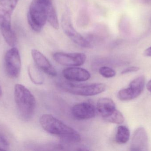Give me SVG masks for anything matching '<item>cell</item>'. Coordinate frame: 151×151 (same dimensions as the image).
Listing matches in <instances>:
<instances>
[{
    "label": "cell",
    "mask_w": 151,
    "mask_h": 151,
    "mask_svg": "<svg viewBox=\"0 0 151 151\" xmlns=\"http://www.w3.org/2000/svg\"><path fill=\"white\" fill-rule=\"evenodd\" d=\"M40 121L42 127L46 132L58 136L65 142L76 143L81 141V136L75 129L51 114L42 115Z\"/></svg>",
    "instance_id": "6da1fadb"
},
{
    "label": "cell",
    "mask_w": 151,
    "mask_h": 151,
    "mask_svg": "<svg viewBox=\"0 0 151 151\" xmlns=\"http://www.w3.org/2000/svg\"><path fill=\"white\" fill-rule=\"evenodd\" d=\"M53 0H32L27 13V20L31 28L36 32L42 30L47 22L48 12L53 5Z\"/></svg>",
    "instance_id": "7a4b0ae2"
},
{
    "label": "cell",
    "mask_w": 151,
    "mask_h": 151,
    "mask_svg": "<svg viewBox=\"0 0 151 151\" xmlns=\"http://www.w3.org/2000/svg\"><path fill=\"white\" fill-rule=\"evenodd\" d=\"M19 0H0V28L6 43L15 46L16 37L11 26V17Z\"/></svg>",
    "instance_id": "3957f363"
},
{
    "label": "cell",
    "mask_w": 151,
    "mask_h": 151,
    "mask_svg": "<svg viewBox=\"0 0 151 151\" xmlns=\"http://www.w3.org/2000/svg\"><path fill=\"white\" fill-rule=\"evenodd\" d=\"M14 90L15 102L21 118L26 121L31 119L36 107L34 96L29 90L21 84H16Z\"/></svg>",
    "instance_id": "277c9868"
},
{
    "label": "cell",
    "mask_w": 151,
    "mask_h": 151,
    "mask_svg": "<svg viewBox=\"0 0 151 151\" xmlns=\"http://www.w3.org/2000/svg\"><path fill=\"white\" fill-rule=\"evenodd\" d=\"M62 87L65 90L73 95L83 96H91L104 92L106 86L104 83H83L78 84L71 82H64Z\"/></svg>",
    "instance_id": "5b68a950"
},
{
    "label": "cell",
    "mask_w": 151,
    "mask_h": 151,
    "mask_svg": "<svg viewBox=\"0 0 151 151\" xmlns=\"http://www.w3.org/2000/svg\"><path fill=\"white\" fill-rule=\"evenodd\" d=\"M61 25L65 34L76 44L85 48H89L91 46L90 42L74 28L69 12H65L63 15Z\"/></svg>",
    "instance_id": "8992f818"
},
{
    "label": "cell",
    "mask_w": 151,
    "mask_h": 151,
    "mask_svg": "<svg viewBox=\"0 0 151 151\" xmlns=\"http://www.w3.org/2000/svg\"><path fill=\"white\" fill-rule=\"evenodd\" d=\"M144 76H139L131 82L129 87L121 90L118 94L119 99L122 101H129L138 97L142 93L145 86Z\"/></svg>",
    "instance_id": "52a82bcc"
},
{
    "label": "cell",
    "mask_w": 151,
    "mask_h": 151,
    "mask_svg": "<svg viewBox=\"0 0 151 151\" xmlns=\"http://www.w3.org/2000/svg\"><path fill=\"white\" fill-rule=\"evenodd\" d=\"M4 62L8 75L12 79L18 78L21 71V61L19 52L17 48H12L6 52Z\"/></svg>",
    "instance_id": "ba28073f"
},
{
    "label": "cell",
    "mask_w": 151,
    "mask_h": 151,
    "mask_svg": "<svg viewBox=\"0 0 151 151\" xmlns=\"http://www.w3.org/2000/svg\"><path fill=\"white\" fill-rule=\"evenodd\" d=\"M54 59L62 65L68 66H78L85 63L86 56L84 53L80 52L65 53L56 52L53 56Z\"/></svg>",
    "instance_id": "9c48e42d"
},
{
    "label": "cell",
    "mask_w": 151,
    "mask_h": 151,
    "mask_svg": "<svg viewBox=\"0 0 151 151\" xmlns=\"http://www.w3.org/2000/svg\"><path fill=\"white\" fill-rule=\"evenodd\" d=\"M149 150V138L147 132L144 128H138L135 131L132 137L130 150L145 151Z\"/></svg>",
    "instance_id": "30bf717a"
},
{
    "label": "cell",
    "mask_w": 151,
    "mask_h": 151,
    "mask_svg": "<svg viewBox=\"0 0 151 151\" xmlns=\"http://www.w3.org/2000/svg\"><path fill=\"white\" fill-rule=\"evenodd\" d=\"M96 108L92 104L83 102L77 104L72 109V113L75 118L86 120L92 118L96 115Z\"/></svg>",
    "instance_id": "8fae6325"
},
{
    "label": "cell",
    "mask_w": 151,
    "mask_h": 151,
    "mask_svg": "<svg viewBox=\"0 0 151 151\" xmlns=\"http://www.w3.org/2000/svg\"><path fill=\"white\" fill-rule=\"evenodd\" d=\"M31 53L35 65L41 71L50 76H56L55 69L43 54L36 49H33Z\"/></svg>",
    "instance_id": "7c38bea8"
},
{
    "label": "cell",
    "mask_w": 151,
    "mask_h": 151,
    "mask_svg": "<svg viewBox=\"0 0 151 151\" xmlns=\"http://www.w3.org/2000/svg\"><path fill=\"white\" fill-rule=\"evenodd\" d=\"M63 75L66 79L72 82H84L90 78L89 72L84 68L71 66L63 71Z\"/></svg>",
    "instance_id": "4fadbf2b"
},
{
    "label": "cell",
    "mask_w": 151,
    "mask_h": 151,
    "mask_svg": "<svg viewBox=\"0 0 151 151\" xmlns=\"http://www.w3.org/2000/svg\"><path fill=\"white\" fill-rule=\"evenodd\" d=\"M116 109L115 103L111 98H103L98 101L97 110L104 119L110 116Z\"/></svg>",
    "instance_id": "5bb4252c"
},
{
    "label": "cell",
    "mask_w": 151,
    "mask_h": 151,
    "mask_svg": "<svg viewBox=\"0 0 151 151\" xmlns=\"http://www.w3.org/2000/svg\"><path fill=\"white\" fill-rule=\"evenodd\" d=\"M28 74L31 81L35 84L41 85L43 84L44 78L41 70L36 65H31L28 66Z\"/></svg>",
    "instance_id": "9a60e30c"
},
{
    "label": "cell",
    "mask_w": 151,
    "mask_h": 151,
    "mask_svg": "<svg viewBox=\"0 0 151 151\" xmlns=\"http://www.w3.org/2000/svg\"><path fill=\"white\" fill-rule=\"evenodd\" d=\"M130 137V131L126 126H120L118 127L115 139L118 143L124 144L127 143Z\"/></svg>",
    "instance_id": "2e32d148"
},
{
    "label": "cell",
    "mask_w": 151,
    "mask_h": 151,
    "mask_svg": "<svg viewBox=\"0 0 151 151\" xmlns=\"http://www.w3.org/2000/svg\"><path fill=\"white\" fill-rule=\"evenodd\" d=\"M47 21L55 29L58 30L59 29V21H58L56 11L54 5L51 6L47 14Z\"/></svg>",
    "instance_id": "e0dca14e"
},
{
    "label": "cell",
    "mask_w": 151,
    "mask_h": 151,
    "mask_svg": "<svg viewBox=\"0 0 151 151\" xmlns=\"http://www.w3.org/2000/svg\"><path fill=\"white\" fill-rule=\"evenodd\" d=\"M104 120L110 123L121 124L124 122L125 118L123 114L119 111L116 109L110 116Z\"/></svg>",
    "instance_id": "ac0fdd59"
},
{
    "label": "cell",
    "mask_w": 151,
    "mask_h": 151,
    "mask_svg": "<svg viewBox=\"0 0 151 151\" xmlns=\"http://www.w3.org/2000/svg\"><path fill=\"white\" fill-rule=\"evenodd\" d=\"M100 74L106 78H110L114 77L116 75L114 70L108 66H102L99 69Z\"/></svg>",
    "instance_id": "d6986e66"
},
{
    "label": "cell",
    "mask_w": 151,
    "mask_h": 151,
    "mask_svg": "<svg viewBox=\"0 0 151 151\" xmlns=\"http://www.w3.org/2000/svg\"><path fill=\"white\" fill-rule=\"evenodd\" d=\"M0 145L2 146L3 148H8L9 146V143L7 137L5 136L2 133H0Z\"/></svg>",
    "instance_id": "ffe728a7"
},
{
    "label": "cell",
    "mask_w": 151,
    "mask_h": 151,
    "mask_svg": "<svg viewBox=\"0 0 151 151\" xmlns=\"http://www.w3.org/2000/svg\"><path fill=\"white\" fill-rule=\"evenodd\" d=\"M139 70V67L137 66H131V67L127 68L122 72V74H124L129 73L135 72H137Z\"/></svg>",
    "instance_id": "44dd1931"
},
{
    "label": "cell",
    "mask_w": 151,
    "mask_h": 151,
    "mask_svg": "<svg viewBox=\"0 0 151 151\" xmlns=\"http://www.w3.org/2000/svg\"><path fill=\"white\" fill-rule=\"evenodd\" d=\"M144 55L146 57H151V46L145 51Z\"/></svg>",
    "instance_id": "7402d4cb"
},
{
    "label": "cell",
    "mask_w": 151,
    "mask_h": 151,
    "mask_svg": "<svg viewBox=\"0 0 151 151\" xmlns=\"http://www.w3.org/2000/svg\"><path fill=\"white\" fill-rule=\"evenodd\" d=\"M146 87H147V90L151 93V80L147 83Z\"/></svg>",
    "instance_id": "603a6c76"
},
{
    "label": "cell",
    "mask_w": 151,
    "mask_h": 151,
    "mask_svg": "<svg viewBox=\"0 0 151 151\" xmlns=\"http://www.w3.org/2000/svg\"><path fill=\"white\" fill-rule=\"evenodd\" d=\"M2 95V90L1 89V87H0V97H1V96Z\"/></svg>",
    "instance_id": "cb8c5ba5"
},
{
    "label": "cell",
    "mask_w": 151,
    "mask_h": 151,
    "mask_svg": "<svg viewBox=\"0 0 151 151\" xmlns=\"http://www.w3.org/2000/svg\"><path fill=\"white\" fill-rule=\"evenodd\" d=\"M0 150H4V149L3 148H2V147H0Z\"/></svg>",
    "instance_id": "d4e9b609"
}]
</instances>
